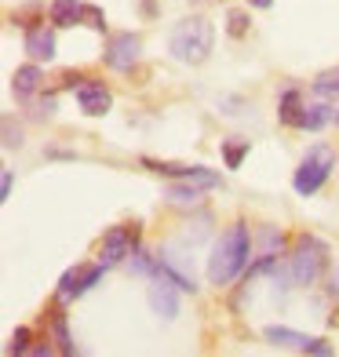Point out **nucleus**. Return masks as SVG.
<instances>
[{"label":"nucleus","mask_w":339,"mask_h":357,"mask_svg":"<svg viewBox=\"0 0 339 357\" xmlns=\"http://www.w3.org/2000/svg\"><path fill=\"white\" fill-rule=\"evenodd\" d=\"M150 172H157V175H172V178H183L186 175V168L183 165H165V160H142Z\"/></svg>","instance_id":"22"},{"label":"nucleus","mask_w":339,"mask_h":357,"mask_svg":"<svg viewBox=\"0 0 339 357\" xmlns=\"http://www.w3.org/2000/svg\"><path fill=\"white\" fill-rule=\"evenodd\" d=\"M175 288H179V284L157 273V281L150 284V310H153L157 317L172 321L175 314H179V291H175Z\"/></svg>","instance_id":"7"},{"label":"nucleus","mask_w":339,"mask_h":357,"mask_svg":"<svg viewBox=\"0 0 339 357\" xmlns=\"http://www.w3.org/2000/svg\"><path fill=\"white\" fill-rule=\"evenodd\" d=\"M303 354H317V357H332V347L325 343V339H310V343H306V350Z\"/></svg>","instance_id":"25"},{"label":"nucleus","mask_w":339,"mask_h":357,"mask_svg":"<svg viewBox=\"0 0 339 357\" xmlns=\"http://www.w3.org/2000/svg\"><path fill=\"white\" fill-rule=\"evenodd\" d=\"M336 124H339V109H336Z\"/></svg>","instance_id":"31"},{"label":"nucleus","mask_w":339,"mask_h":357,"mask_svg":"<svg viewBox=\"0 0 339 357\" xmlns=\"http://www.w3.org/2000/svg\"><path fill=\"white\" fill-rule=\"evenodd\" d=\"M299 113H303V99H299V91L296 88H288L285 95H281V106H278V117H281V124H299Z\"/></svg>","instance_id":"16"},{"label":"nucleus","mask_w":339,"mask_h":357,"mask_svg":"<svg viewBox=\"0 0 339 357\" xmlns=\"http://www.w3.org/2000/svg\"><path fill=\"white\" fill-rule=\"evenodd\" d=\"M219 150H223V160H226V168H241V165H245V157H248V150H252V142L248 139H223V146H219Z\"/></svg>","instance_id":"17"},{"label":"nucleus","mask_w":339,"mask_h":357,"mask_svg":"<svg viewBox=\"0 0 339 357\" xmlns=\"http://www.w3.org/2000/svg\"><path fill=\"white\" fill-rule=\"evenodd\" d=\"M52 335H55V343H59V354H77V347H73V339H70V328H66V317L62 314H55L52 317Z\"/></svg>","instance_id":"18"},{"label":"nucleus","mask_w":339,"mask_h":357,"mask_svg":"<svg viewBox=\"0 0 339 357\" xmlns=\"http://www.w3.org/2000/svg\"><path fill=\"white\" fill-rule=\"evenodd\" d=\"M77 80H84V77H77V73H66V77H62V88H77Z\"/></svg>","instance_id":"28"},{"label":"nucleus","mask_w":339,"mask_h":357,"mask_svg":"<svg viewBox=\"0 0 339 357\" xmlns=\"http://www.w3.org/2000/svg\"><path fill=\"white\" fill-rule=\"evenodd\" d=\"M248 22H252V19H248L245 11H230V15H226V33L241 40V37L248 33Z\"/></svg>","instance_id":"21"},{"label":"nucleus","mask_w":339,"mask_h":357,"mask_svg":"<svg viewBox=\"0 0 339 357\" xmlns=\"http://www.w3.org/2000/svg\"><path fill=\"white\" fill-rule=\"evenodd\" d=\"M135 245H139V226H113V230L103 237L99 263L103 266H117V263H124V259L135 252Z\"/></svg>","instance_id":"5"},{"label":"nucleus","mask_w":339,"mask_h":357,"mask_svg":"<svg viewBox=\"0 0 339 357\" xmlns=\"http://www.w3.org/2000/svg\"><path fill=\"white\" fill-rule=\"evenodd\" d=\"M22 142V135H15V128H11V121H4V146L8 150H15V146Z\"/></svg>","instance_id":"27"},{"label":"nucleus","mask_w":339,"mask_h":357,"mask_svg":"<svg viewBox=\"0 0 339 357\" xmlns=\"http://www.w3.org/2000/svg\"><path fill=\"white\" fill-rule=\"evenodd\" d=\"M201 190L197 183H190V178H175V183L165 186V201L168 204H179V208H197L201 204Z\"/></svg>","instance_id":"11"},{"label":"nucleus","mask_w":339,"mask_h":357,"mask_svg":"<svg viewBox=\"0 0 339 357\" xmlns=\"http://www.w3.org/2000/svg\"><path fill=\"white\" fill-rule=\"evenodd\" d=\"M40 80H44V73H40V62H26V66L15 70V77H11V88H15V95H19V99H33V95L40 91Z\"/></svg>","instance_id":"10"},{"label":"nucleus","mask_w":339,"mask_h":357,"mask_svg":"<svg viewBox=\"0 0 339 357\" xmlns=\"http://www.w3.org/2000/svg\"><path fill=\"white\" fill-rule=\"evenodd\" d=\"M73 91H77V102L88 117H103V113L113 106V95L106 91V84H99V80H84V84H77Z\"/></svg>","instance_id":"8"},{"label":"nucleus","mask_w":339,"mask_h":357,"mask_svg":"<svg viewBox=\"0 0 339 357\" xmlns=\"http://www.w3.org/2000/svg\"><path fill=\"white\" fill-rule=\"evenodd\" d=\"M332 168H336V153L329 150V146H314V150L303 157V165L296 168V178H292L296 193L299 197L317 193L321 186H325V178L332 175Z\"/></svg>","instance_id":"3"},{"label":"nucleus","mask_w":339,"mask_h":357,"mask_svg":"<svg viewBox=\"0 0 339 357\" xmlns=\"http://www.w3.org/2000/svg\"><path fill=\"white\" fill-rule=\"evenodd\" d=\"M329 121H336V109L325 106V102H310V106H303L296 128H303V132H321Z\"/></svg>","instance_id":"12"},{"label":"nucleus","mask_w":339,"mask_h":357,"mask_svg":"<svg viewBox=\"0 0 339 357\" xmlns=\"http://www.w3.org/2000/svg\"><path fill=\"white\" fill-rule=\"evenodd\" d=\"M80 281H84V270H80V266H73V270L62 273V281H59V303H73L77 296H84Z\"/></svg>","instance_id":"15"},{"label":"nucleus","mask_w":339,"mask_h":357,"mask_svg":"<svg viewBox=\"0 0 339 357\" xmlns=\"http://www.w3.org/2000/svg\"><path fill=\"white\" fill-rule=\"evenodd\" d=\"M212 47H216V29H212V22H208L204 15H190V19H183L179 26L172 29V37H168L172 59L190 62V66H201V62L212 55Z\"/></svg>","instance_id":"2"},{"label":"nucleus","mask_w":339,"mask_h":357,"mask_svg":"<svg viewBox=\"0 0 339 357\" xmlns=\"http://www.w3.org/2000/svg\"><path fill=\"white\" fill-rule=\"evenodd\" d=\"M329 296H339V270L332 273V284H329Z\"/></svg>","instance_id":"29"},{"label":"nucleus","mask_w":339,"mask_h":357,"mask_svg":"<svg viewBox=\"0 0 339 357\" xmlns=\"http://www.w3.org/2000/svg\"><path fill=\"white\" fill-rule=\"evenodd\" d=\"M325 255H329V248L321 245L317 237L303 234V237L296 241V252H292V281L303 284V288L314 284L317 273H321V266H325Z\"/></svg>","instance_id":"4"},{"label":"nucleus","mask_w":339,"mask_h":357,"mask_svg":"<svg viewBox=\"0 0 339 357\" xmlns=\"http://www.w3.org/2000/svg\"><path fill=\"white\" fill-rule=\"evenodd\" d=\"M245 263H248V226L237 222L216 241L212 255H208V281L219 284V288L230 284L237 273L245 270Z\"/></svg>","instance_id":"1"},{"label":"nucleus","mask_w":339,"mask_h":357,"mask_svg":"<svg viewBox=\"0 0 339 357\" xmlns=\"http://www.w3.org/2000/svg\"><path fill=\"white\" fill-rule=\"evenodd\" d=\"M84 22H88L91 29H99V33L106 29V19H103V11L95 8V4H84Z\"/></svg>","instance_id":"24"},{"label":"nucleus","mask_w":339,"mask_h":357,"mask_svg":"<svg viewBox=\"0 0 339 357\" xmlns=\"http://www.w3.org/2000/svg\"><path fill=\"white\" fill-rule=\"evenodd\" d=\"M26 52L33 62H52L55 59V33L47 26H29L26 29Z\"/></svg>","instance_id":"9"},{"label":"nucleus","mask_w":339,"mask_h":357,"mask_svg":"<svg viewBox=\"0 0 339 357\" xmlns=\"http://www.w3.org/2000/svg\"><path fill=\"white\" fill-rule=\"evenodd\" d=\"M183 178H190V183H197V186H204V190H212V186H223V178L212 172V168H201V165H193V168H186V175Z\"/></svg>","instance_id":"20"},{"label":"nucleus","mask_w":339,"mask_h":357,"mask_svg":"<svg viewBox=\"0 0 339 357\" xmlns=\"http://www.w3.org/2000/svg\"><path fill=\"white\" fill-rule=\"evenodd\" d=\"M26 350H29V328H15L8 354H26Z\"/></svg>","instance_id":"23"},{"label":"nucleus","mask_w":339,"mask_h":357,"mask_svg":"<svg viewBox=\"0 0 339 357\" xmlns=\"http://www.w3.org/2000/svg\"><path fill=\"white\" fill-rule=\"evenodd\" d=\"M266 343H270V347H278V350H306L310 335H299V332H292V328L270 324V328H266Z\"/></svg>","instance_id":"13"},{"label":"nucleus","mask_w":339,"mask_h":357,"mask_svg":"<svg viewBox=\"0 0 339 357\" xmlns=\"http://www.w3.org/2000/svg\"><path fill=\"white\" fill-rule=\"evenodd\" d=\"M252 4H255V8H270V4H273V0H252Z\"/></svg>","instance_id":"30"},{"label":"nucleus","mask_w":339,"mask_h":357,"mask_svg":"<svg viewBox=\"0 0 339 357\" xmlns=\"http://www.w3.org/2000/svg\"><path fill=\"white\" fill-rule=\"evenodd\" d=\"M11 183H15V175H11V168H4V178H0V201L11 197Z\"/></svg>","instance_id":"26"},{"label":"nucleus","mask_w":339,"mask_h":357,"mask_svg":"<svg viewBox=\"0 0 339 357\" xmlns=\"http://www.w3.org/2000/svg\"><path fill=\"white\" fill-rule=\"evenodd\" d=\"M314 91L321 99H339V70H325L314 80Z\"/></svg>","instance_id":"19"},{"label":"nucleus","mask_w":339,"mask_h":357,"mask_svg":"<svg viewBox=\"0 0 339 357\" xmlns=\"http://www.w3.org/2000/svg\"><path fill=\"white\" fill-rule=\"evenodd\" d=\"M139 52H142V40L135 33H113L110 44H106V52H103V59H106L110 70H132L139 62Z\"/></svg>","instance_id":"6"},{"label":"nucleus","mask_w":339,"mask_h":357,"mask_svg":"<svg viewBox=\"0 0 339 357\" xmlns=\"http://www.w3.org/2000/svg\"><path fill=\"white\" fill-rule=\"evenodd\" d=\"M80 19H84V4H80V0H52V22L59 29L77 26Z\"/></svg>","instance_id":"14"}]
</instances>
